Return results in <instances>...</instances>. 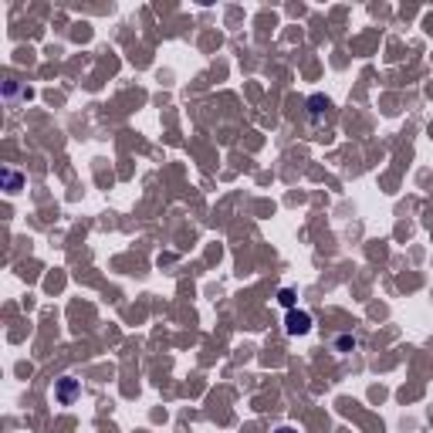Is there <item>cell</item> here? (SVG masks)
I'll return each instance as SVG.
<instances>
[{
	"mask_svg": "<svg viewBox=\"0 0 433 433\" xmlns=\"http://www.w3.org/2000/svg\"><path fill=\"white\" fill-rule=\"evenodd\" d=\"M284 329H288V335H308V332H311V315L302 311V308H291Z\"/></svg>",
	"mask_w": 433,
	"mask_h": 433,
	"instance_id": "obj_1",
	"label": "cell"
},
{
	"mask_svg": "<svg viewBox=\"0 0 433 433\" xmlns=\"http://www.w3.org/2000/svg\"><path fill=\"white\" fill-rule=\"evenodd\" d=\"M75 396H78V379H61V382H58V389H54V400H58L61 407H68Z\"/></svg>",
	"mask_w": 433,
	"mask_h": 433,
	"instance_id": "obj_2",
	"label": "cell"
},
{
	"mask_svg": "<svg viewBox=\"0 0 433 433\" xmlns=\"http://www.w3.org/2000/svg\"><path fill=\"white\" fill-rule=\"evenodd\" d=\"M311 122H315V126H318V122H322V108H329V102H325V99H322V95H311Z\"/></svg>",
	"mask_w": 433,
	"mask_h": 433,
	"instance_id": "obj_3",
	"label": "cell"
},
{
	"mask_svg": "<svg viewBox=\"0 0 433 433\" xmlns=\"http://www.w3.org/2000/svg\"><path fill=\"white\" fill-rule=\"evenodd\" d=\"M3 183H7V193H14V190L21 186V177H17L14 170H3Z\"/></svg>",
	"mask_w": 433,
	"mask_h": 433,
	"instance_id": "obj_4",
	"label": "cell"
},
{
	"mask_svg": "<svg viewBox=\"0 0 433 433\" xmlns=\"http://www.w3.org/2000/svg\"><path fill=\"white\" fill-rule=\"evenodd\" d=\"M278 302L288 308V311H291V308H295V291H291V288H284V291L278 295Z\"/></svg>",
	"mask_w": 433,
	"mask_h": 433,
	"instance_id": "obj_5",
	"label": "cell"
},
{
	"mask_svg": "<svg viewBox=\"0 0 433 433\" xmlns=\"http://www.w3.org/2000/svg\"><path fill=\"white\" fill-rule=\"evenodd\" d=\"M275 433H298V430H291V427H278Z\"/></svg>",
	"mask_w": 433,
	"mask_h": 433,
	"instance_id": "obj_6",
	"label": "cell"
}]
</instances>
